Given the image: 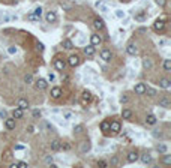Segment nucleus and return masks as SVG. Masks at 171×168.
Returning a JSON list of instances; mask_svg holds the SVG:
<instances>
[{
    "instance_id": "nucleus-43",
    "label": "nucleus",
    "mask_w": 171,
    "mask_h": 168,
    "mask_svg": "<svg viewBox=\"0 0 171 168\" xmlns=\"http://www.w3.org/2000/svg\"><path fill=\"white\" fill-rule=\"evenodd\" d=\"M98 167H101V168H107V167H108V162H105V161H98Z\"/></svg>"
},
{
    "instance_id": "nucleus-15",
    "label": "nucleus",
    "mask_w": 171,
    "mask_h": 168,
    "mask_svg": "<svg viewBox=\"0 0 171 168\" xmlns=\"http://www.w3.org/2000/svg\"><path fill=\"white\" fill-rule=\"evenodd\" d=\"M95 52H96V50H95V47H93V45H87V47H84V54L87 56V57L95 56Z\"/></svg>"
},
{
    "instance_id": "nucleus-9",
    "label": "nucleus",
    "mask_w": 171,
    "mask_h": 168,
    "mask_svg": "<svg viewBox=\"0 0 171 168\" xmlns=\"http://www.w3.org/2000/svg\"><path fill=\"white\" fill-rule=\"evenodd\" d=\"M143 68H144L146 71H150L152 68H153V62H152L150 57H147V56L143 57Z\"/></svg>"
},
{
    "instance_id": "nucleus-10",
    "label": "nucleus",
    "mask_w": 171,
    "mask_h": 168,
    "mask_svg": "<svg viewBox=\"0 0 171 168\" xmlns=\"http://www.w3.org/2000/svg\"><path fill=\"white\" fill-rule=\"evenodd\" d=\"M45 20H47V23H56L57 21V14L54 12V10H50V12H47Z\"/></svg>"
},
{
    "instance_id": "nucleus-11",
    "label": "nucleus",
    "mask_w": 171,
    "mask_h": 168,
    "mask_svg": "<svg viewBox=\"0 0 171 168\" xmlns=\"http://www.w3.org/2000/svg\"><path fill=\"white\" fill-rule=\"evenodd\" d=\"M101 44H102V38H101L99 35H92V38H90V45L98 47Z\"/></svg>"
},
{
    "instance_id": "nucleus-18",
    "label": "nucleus",
    "mask_w": 171,
    "mask_h": 168,
    "mask_svg": "<svg viewBox=\"0 0 171 168\" xmlns=\"http://www.w3.org/2000/svg\"><path fill=\"white\" fill-rule=\"evenodd\" d=\"M23 116H24V110H21L18 107L12 111V117L14 119H23Z\"/></svg>"
},
{
    "instance_id": "nucleus-50",
    "label": "nucleus",
    "mask_w": 171,
    "mask_h": 168,
    "mask_svg": "<svg viewBox=\"0 0 171 168\" xmlns=\"http://www.w3.org/2000/svg\"><path fill=\"white\" fill-rule=\"evenodd\" d=\"M41 111H39V110H35V111H33V117H41Z\"/></svg>"
},
{
    "instance_id": "nucleus-24",
    "label": "nucleus",
    "mask_w": 171,
    "mask_h": 168,
    "mask_svg": "<svg viewBox=\"0 0 171 168\" xmlns=\"http://www.w3.org/2000/svg\"><path fill=\"white\" fill-rule=\"evenodd\" d=\"M122 117L126 119V120H131L132 119V111H131V110H128V108H125L123 111H122Z\"/></svg>"
},
{
    "instance_id": "nucleus-2",
    "label": "nucleus",
    "mask_w": 171,
    "mask_h": 168,
    "mask_svg": "<svg viewBox=\"0 0 171 168\" xmlns=\"http://www.w3.org/2000/svg\"><path fill=\"white\" fill-rule=\"evenodd\" d=\"M110 131L114 134H119L122 131V125L120 122H117V120H114V122H110Z\"/></svg>"
},
{
    "instance_id": "nucleus-6",
    "label": "nucleus",
    "mask_w": 171,
    "mask_h": 168,
    "mask_svg": "<svg viewBox=\"0 0 171 168\" xmlns=\"http://www.w3.org/2000/svg\"><path fill=\"white\" fill-rule=\"evenodd\" d=\"M101 59H102L104 62H111V59H113V54H111L110 50H102L101 51Z\"/></svg>"
},
{
    "instance_id": "nucleus-3",
    "label": "nucleus",
    "mask_w": 171,
    "mask_h": 168,
    "mask_svg": "<svg viewBox=\"0 0 171 168\" xmlns=\"http://www.w3.org/2000/svg\"><path fill=\"white\" fill-rule=\"evenodd\" d=\"M92 99H93V96H92V93H90V92H87V90L83 92V98H81V104L83 105L90 104V102H92Z\"/></svg>"
},
{
    "instance_id": "nucleus-20",
    "label": "nucleus",
    "mask_w": 171,
    "mask_h": 168,
    "mask_svg": "<svg viewBox=\"0 0 171 168\" xmlns=\"http://www.w3.org/2000/svg\"><path fill=\"white\" fill-rule=\"evenodd\" d=\"M51 96L54 98V99H59L62 96V89L60 87H53L51 89Z\"/></svg>"
},
{
    "instance_id": "nucleus-17",
    "label": "nucleus",
    "mask_w": 171,
    "mask_h": 168,
    "mask_svg": "<svg viewBox=\"0 0 171 168\" xmlns=\"http://www.w3.org/2000/svg\"><path fill=\"white\" fill-rule=\"evenodd\" d=\"M126 52L129 56H135L137 52H138V50H137V47H135V44H129L126 47Z\"/></svg>"
},
{
    "instance_id": "nucleus-52",
    "label": "nucleus",
    "mask_w": 171,
    "mask_h": 168,
    "mask_svg": "<svg viewBox=\"0 0 171 168\" xmlns=\"http://www.w3.org/2000/svg\"><path fill=\"white\" fill-rule=\"evenodd\" d=\"M120 102H122V104L128 102V96H125V94H123V96H120Z\"/></svg>"
},
{
    "instance_id": "nucleus-22",
    "label": "nucleus",
    "mask_w": 171,
    "mask_h": 168,
    "mask_svg": "<svg viewBox=\"0 0 171 168\" xmlns=\"http://www.w3.org/2000/svg\"><path fill=\"white\" fill-rule=\"evenodd\" d=\"M159 86H161L162 89H170L171 87V81L168 80V78H162V80L159 81Z\"/></svg>"
},
{
    "instance_id": "nucleus-5",
    "label": "nucleus",
    "mask_w": 171,
    "mask_h": 168,
    "mask_svg": "<svg viewBox=\"0 0 171 168\" xmlns=\"http://www.w3.org/2000/svg\"><path fill=\"white\" fill-rule=\"evenodd\" d=\"M138 158H140V155H138V152H129L126 156V161L129 162V164H134V162L138 161Z\"/></svg>"
},
{
    "instance_id": "nucleus-41",
    "label": "nucleus",
    "mask_w": 171,
    "mask_h": 168,
    "mask_svg": "<svg viewBox=\"0 0 171 168\" xmlns=\"http://www.w3.org/2000/svg\"><path fill=\"white\" fill-rule=\"evenodd\" d=\"M156 5L159 8H165V5H167V0H156Z\"/></svg>"
},
{
    "instance_id": "nucleus-42",
    "label": "nucleus",
    "mask_w": 171,
    "mask_h": 168,
    "mask_svg": "<svg viewBox=\"0 0 171 168\" xmlns=\"http://www.w3.org/2000/svg\"><path fill=\"white\" fill-rule=\"evenodd\" d=\"M36 51H39V52L44 51V44H42V42H38V44H36Z\"/></svg>"
},
{
    "instance_id": "nucleus-30",
    "label": "nucleus",
    "mask_w": 171,
    "mask_h": 168,
    "mask_svg": "<svg viewBox=\"0 0 171 168\" xmlns=\"http://www.w3.org/2000/svg\"><path fill=\"white\" fill-rule=\"evenodd\" d=\"M24 83L26 84H32V83H33V75H32V74H26V75H24Z\"/></svg>"
},
{
    "instance_id": "nucleus-4",
    "label": "nucleus",
    "mask_w": 171,
    "mask_h": 168,
    "mask_svg": "<svg viewBox=\"0 0 171 168\" xmlns=\"http://www.w3.org/2000/svg\"><path fill=\"white\" fill-rule=\"evenodd\" d=\"M165 29V21L164 20H156L153 23V30L155 32H162Z\"/></svg>"
},
{
    "instance_id": "nucleus-32",
    "label": "nucleus",
    "mask_w": 171,
    "mask_h": 168,
    "mask_svg": "<svg viewBox=\"0 0 171 168\" xmlns=\"http://www.w3.org/2000/svg\"><path fill=\"white\" fill-rule=\"evenodd\" d=\"M165 156L162 158V162H164V164L165 165H170L171 164V155H167V153H164Z\"/></svg>"
},
{
    "instance_id": "nucleus-47",
    "label": "nucleus",
    "mask_w": 171,
    "mask_h": 168,
    "mask_svg": "<svg viewBox=\"0 0 171 168\" xmlns=\"http://www.w3.org/2000/svg\"><path fill=\"white\" fill-rule=\"evenodd\" d=\"M153 136H156V138H162L164 134L162 132H158V131H153Z\"/></svg>"
},
{
    "instance_id": "nucleus-40",
    "label": "nucleus",
    "mask_w": 171,
    "mask_h": 168,
    "mask_svg": "<svg viewBox=\"0 0 171 168\" xmlns=\"http://www.w3.org/2000/svg\"><path fill=\"white\" fill-rule=\"evenodd\" d=\"M117 164H119V158L113 156V158H111V167H116Z\"/></svg>"
},
{
    "instance_id": "nucleus-26",
    "label": "nucleus",
    "mask_w": 171,
    "mask_h": 168,
    "mask_svg": "<svg viewBox=\"0 0 171 168\" xmlns=\"http://www.w3.org/2000/svg\"><path fill=\"white\" fill-rule=\"evenodd\" d=\"M63 47H65L66 50H72L74 48V42L71 39H65L63 41Z\"/></svg>"
},
{
    "instance_id": "nucleus-16",
    "label": "nucleus",
    "mask_w": 171,
    "mask_h": 168,
    "mask_svg": "<svg viewBox=\"0 0 171 168\" xmlns=\"http://www.w3.org/2000/svg\"><path fill=\"white\" fill-rule=\"evenodd\" d=\"M5 126H6V129H9V131L15 129V119L14 117L12 119H5Z\"/></svg>"
},
{
    "instance_id": "nucleus-29",
    "label": "nucleus",
    "mask_w": 171,
    "mask_h": 168,
    "mask_svg": "<svg viewBox=\"0 0 171 168\" xmlns=\"http://www.w3.org/2000/svg\"><path fill=\"white\" fill-rule=\"evenodd\" d=\"M164 69L167 71V72L171 71V60H170V59H165V60H164Z\"/></svg>"
},
{
    "instance_id": "nucleus-27",
    "label": "nucleus",
    "mask_w": 171,
    "mask_h": 168,
    "mask_svg": "<svg viewBox=\"0 0 171 168\" xmlns=\"http://www.w3.org/2000/svg\"><path fill=\"white\" fill-rule=\"evenodd\" d=\"M89 150H90V141L85 140L84 143H83V146H81V152H83V153H85V152H89Z\"/></svg>"
},
{
    "instance_id": "nucleus-13",
    "label": "nucleus",
    "mask_w": 171,
    "mask_h": 168,
    "mask_svg": "<svg viewBox=\"0 0 171 168\" xmlns=\"http://www.w3.org/2000/svg\"><path fill=\"white\" fill-rule=\"evenodd\" d=\"M17 107L21 108V110H27L29 108V101H27V99H24V98H20L17 101Z\"/></svg>"
},
{
    "instance_id": "nucleus-45",
    "label": "nucleus",
    "mask_w": 171,
    "mask_h": 168,
    "mask_svg": "<svg viewBox=\"0 0 171 168\" xmlns=\"http://www.w3.org/2000/svg\"><path fill=\"white\" fill-rule=\"evenodd\" d=\"M135 18L138 20V21H143V20H146V14H140V15H135Z\"/></svg>"
},
{
    "instance_id": "nucleus-25",
    "label": "nucleus",
    "mask_w": 171,
    "mask_h": 168,
    "mask_svg": "<svg viewBox=\"0 0 171 168\" xmlns=\"http://www.w3.org/2000/svg\"><path fill=\"white\" fill-rule=\"evenodd\" d=\"M101 131H102L104 134H107L110 131V122H107V120H104L102 123H101Z\"/></svg>"
},
{
    "instance_id": "nucleus-37",
    "label": "nucleus",
    "mask_w": 171,
    "mask_h": 168,
    "mask_svg": "<svg viewBox=\"0 0 171 168\" xmlns=\"http://www.w3.org/2000/svg\"><path fill=\"white\" fill-rule=\"evenodd\" d=\"M15 167H17V168H27L29 165H27V162H24V161H20L18 164H15Z\"/></svg>"
},
{
    "instance_id": "nucleus-38",
    "label": "nucleus",
    "mask_w": 171,
    "mask_h": 168,
    "mask_svg": "<svg viewBox=\"0 0 171 168\" xmlns=\"http://www.w3.org/2000/svg\"><path fill=\"white\" fill-rule=\"evenodd\" d=\"M33 14H35L38 18H41V15H42V8H41V6H38V8H36V9L33 10Z\"/></svg>"
},
{
    "instance_id": "nucleus-28",
    "label": "nucleus",
    "mask_w": 171,
    "mask_h": 168,
    "mask_svg": "<svg viewBox=\"0 0 171 168\" xmlns=\"http://www.w3.org/2000/svg\"><path fill=\"white\" fill-rule=\"evenodd\" d=\"M60 149V141H57V140H54V141H51V150H59Z\"/></svg>"
},
{
    "instance_id": "nucleus-14",
    "label": "nucleus",
    "mask_w": 171,
    "mask_h": 168,
    "mask_svg": "<svg viewBox=\"0 0 171 168\" xmlns=\"http://www.w3.org/2000/svg\"><path fill=\"white\" fill-rule=\"evenodd\" d=\"M93 27H95L96 30H104V27H105L104 20H101V18H95V21H93Z\"/></svg>"
},
{
    "instance_id": "nucleus-34",
    "label": "nucleus",
    "mask_w": 171,
    "mask_h": 168,
    "mask_svg": "<svg viewBox=\"0 0 171 168\" xmlns=\"http://www.w3.org/2000/svg\"><path fill=\"white\" fill-rule=\"evenodd\" d=\"M83 131H84V125H77L75 128H74V132L75 134H81Z\"/></svg>"
},
{
    "instance_id": "nucleus-54",
    "label": "nucleus",
    "mask_w": 171,
    "mask_h": 168,
    "mask_svg": "<svg viewBox=\"0 0 171 168\" xmlns=\"http://www.w3.org/2000/svg\"><path fill=\"white\" fill-rule=\"evenodd\" d=\"M27 131H29L30 134H33V132H35V131H33V126H29V128H27Z\"/></svg>"
},
{
    "instance_id": "nucleus-46",
    "label": "nucleus",
    "mask_w": 171,
    "mask_h": 168,
    "mask_svg": "<svg viewBox=\"0 0 171 168\" xmlns=\"http://www.w3.org/2000/svg\"><path fill=\"white\" fill-rule=\"evenodd\" d=\"M8 52H9V54H15V52H17V47H9Z\"/></svg>"
},
{
    "instance_id": "nucleus-44",
    "label": "nucleus",
    "mask_w": 171,
    "mask_h": 168,
    "mask_svg": "<svg viewBox=\"0 0 171 168\" xmlns=\"http://www.w3.org/2000/svg\"><path fill=\"white\" fill-rule=\"evenodd\" d=\"M116 17L117 18H125V12L123 10H116Z\"/></svg>"
},
{
    "instance_id": "nucleus-39",
    "label": "nucleus",
    "mask_w": 171,
    "mask_h": 168,
    "mask_svg": "<svg viewBox=\"0 0 171 168\" xmlns=\"http://www.w3.org/2000/svg\"><path fill=\"white\" fill-rule=\"evenodd\" d=\"M27 18H29L30 21H39V18H38V17H36V15H35L33 12H30V14L27 15Z\"/></svg>"
},
{
    "instance_id": "nucleus-31",
    "label": "nucleus",
    "mask_w": 171,
    "mask_h": 168,
    "mask_svg": "<svg viewBox=\"0 0 171 168\" xmlns=\"http://www.w3.org/2000/svg\"><path fill=\"white\" fill-rule=\"evenodd\" d=\"M144 93H147L150 98L156 96V90H155V89H152V87H146V92H144Z\"/></svg>"
},
{
    "instance_id": "nucleus-1",
    "label": "nucleus",
    "mask_w": 171,
    "mask_h": 168,
    "mask_svg": "<svg viewBox=\"0 0 171 168\" xmlns=\"http://www.w3.org/2000/svg\"><path fill=\"white\" fill-rule=\"evenodd\" d=\"M54 68H56L57 71L63 72V71H65V68H66V63H65V60H63V59H60V57H57V59L54 60Z\"/></svg>"
},
{
    "instance_id": "nucleus-12",
    "label": "nucleus",
    "mask_w": 171,
    "mask_h": 168,
    "mask_svg": "<svg viewBox=\"0 0 171 168\" xmlns=\"http://www.w3.org/2000/svg\"><path fill=\"white\" fill-rule=\"evenodd\" d=\"M80 62H81V60H80V57H78V56H71V57H69V59H68V63H69V66H72V68L78 66V65H80Z\"/></svg>"
},
{
    "instance_id": "nucleus-23",
    "label": "nucleus",
    "mask_w": 171,
    "mask_h": 168,
    "mask_svg": "<svg viewBox=\"0 0 171 168\" xmlns=\"http://www.w3.org/2000/svg\"><path fill=\"white\" fill-rule=\"evenodd\" d=\"M159 107H162V108H170L171 107V104L167 98H162V99H159Z\"/></svg>"
},
{
    "instance_id": "nucleus-36",
    "label": "nucleus",
    "mask_w": 171,
    "mask_h": 168,
    "mask_svg": "<svg viewBox=\"0 0 171 168\" xmlns=\"http://www.w3.org/2000/svg\"><path fill=\"white\" fill-rule=\"evenodd\" d=\"M96 6H98V8H101V10H102V12H107V10H108V8H107L102 2H98V3H96Z\"/></svg>"
},
{
    "instance_id": "nucleus-51",
    "label": "nucleus",
    "mask_w": 171,
    "mask_h": 168,
    "mask_svg": "<svg viewBox=\"0 0 171 168\" xmlns=\"http://www.w3.org/2000/svg\"><path fill=\"white\" fill-rule=\"evenodd\" d=\"M60 149H63V150H69V149H71V146H69V144H60Z\"/></svg>"
},
{
    "instance_id": "nucleus-49",
    "label": "nucleus",
    "mask_w": 171,
    "mask_h": 168,
    "mask_svg": "<svg viewBox=\"0 0 171 168\" xmlns=\"http://www.w3.org/2000/svg\"><path fill=\"white\" fill-rule=\"evenodd\" d=\"M45 162H47L48 165L53 164V156H47V158H45Z\"/></svg>"
},
{
    "instance_id": "nucleus-33",
    "label": "nucleus",
    "mask_w": 171,
    "mask_h": 168,
    "mask_svg": "<svg viewBox=\"0 0 171 168\" xmlns=\"http://www.w3.org/2000/svg\"><path fill=\"white\" fill-rule=\"evenodd\" d=\"M156 150L159 152V153H167V146H165V144H159L158 147H156Z\"/></svg>"
},
{
    "instance_id": "nucleus-53",
    "label": "nucleus",
    "mask_w": 171,
    "mask_h": 168,
    "mask_svg": "<svg viewBox=\"0 0 171 168\" xmlns=\"http://www.w3.org/2000/svg\"><path fill=\"white\" fill-rule=\"evenodd\" d=\"M54 74H50V75H48V81H54Z\"/></svg>"
},
{
    "instance_id": "nucleus-7",
    "label": "nucleus",
    "mask_w": 171,
    "mask_h": 168,
    "mask_svg": "<svg viewBox=\"0 0 171 168\" xmlns=\"http://www.w3.org/2000/svg\"><path fill=\"white\" fill-rule=\"evenodd\" d=\"M146 84L144 83H137L135 87H134V92H135L137 94H144V92H146Z\"/></svg>"
},
{
    "instance_id": "nucleus-35",
    "label": "nucleus",
    "mask_w": 171,
    "mask_h": 168,
    "mask_svg": "<svg viewBox=\"0 0 171 168\" xmlns=\"http://www.w3.org/2000/svg\"><path fill=\"white\" fill-rule=\"evenodd\" d=\"M74 117V113H71V111H65L63 113V119L65 120H71Z\"/></svg>"
},
{
    "instance_id": "nucleus-8",
    "label": "nucleus",
    "mask_w": 171,
    "mask_h": 168,
    "mask_svg": "<svg viewBox=\"0 0 171 168\" xmlns=\"http://www.w3.org/2000/svg\"><path fill=\"white\" fill-rule=\"evenodd\" d=\"M35 86H36L38 90H45L47 86H48V83H47V80H44V78H39V80L35 81Z\"/></svg>"
},
{
    "instance_id": "nucleus-19",
    "label": "nucleus",
    "mask_w": 171,
    "mask_h": 168,
    "mask_svg": "<svg viewBox=\"0 0 171 168\" xmlns=\"http://www.w3.org/2000/svg\"><path fill=\"white\" fill-rule=\"evenodd\" d=\"M138 159H141L143 164H144V165H147V164H150V162H152V156L149 155V153H143L140 158H138Z\"/></svg>"
},
{
    "instance_id": "nucleus-21",
    "label": "nucleus",
    "mask_w": 171,
    "mask_h": 168,
    "mask_svg": "<svg viewBox=\"0 0 171 168\" xmlns=\"http://www.w3.org/2000/svg\"><path fill=\"white\" fill-rule=\"evenodd\" d=\"M156 122H158V119H156V116H155V114H149L147 116V117H146V123L147 125H156Z\"/></svg>"
},
{
    "instance_id": "nucleus-48",
    "label": "nucleus",
    "mask_w": 171,
    "mask_h": 168,
    "mask_svg": "<svg viewBox=\"0 0 171 168\" xmlns=\"http://www.w3.org/2000/svg\"><path fill=\"white\" fill-rule=\"evenodd\" d=\"M8 117V113L5 111V110H2V111H0V119H6Z\"/></svg>"
}]
</instances>
